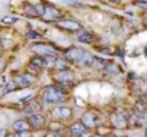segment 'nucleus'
Here are the masks:
<instances>
[{"label": "nucleus", "instance_id": "21", "mask_svg": "<svg viewBox=\"0 0 147 137\" xmlns=\"http://www.w3.org/2000/svg\"><path fill=\"white\" fill-rule=\"evenodd\" d=\"M15 22H18V18H16V16H5V18H3V23H6V25L15 23Z\"/></svg>", "mask_w": 147, "mask_h": 137}, {"label": "nucleus", "instance_id": "16", "mask_svg": "<svg viewBox=\"0 0 147 137\" xmlns=\"http://www.w3.org/2000/svg\"><path fill=\"white\" fill-rule=\"evenodd\" d=\"M55 115H58L61 118H68L71 115V110L68 107H61V108H58V111L55 110Z\"/></svg>", "mask_w": 147, "mask_h": 137}, {"label": "nucleus", "instance_id": "32", "mask_svg": "<svg viewBox=\"0 0 147 137\" xmlns=\"http://www.w3.org/2000/svg\"><path fill=\"white\" fill-rule=\"evenodd\" d=\"M0 38H2V33H0Z\"/></svg>", "mask_w": 147, "mask_h": 137}, {"label": "nucleus", "instance_id": "4", "mask_svg": "<svg viewBox=\"0 0 147 137\" xmlns=\"http://www.w3.org/2000/svg\"><path fill=\"white\" fill-rule=\"evenodd\" d=\"M58 26L61 29H65V30H69V32H74V30H80L81 25L75 20H71V19H65V20H59L58 22Z\"/></svg>", "mask_w": 147, "mask_h": 137}, {"label": "nucleus", "instance_id": "2", "mask_svg": "<svg viewBox=\"0 0 147 137\" xmlns=\"http://www.w3.org/2000/svg\"><path fill=\"white\" fill-rule=\"evenodd\" d=\"M42 98L48 104H59L66 98V92L59 87H48L42 91Z\"/></svg>", "mask_w": 147, "mask_h": 137}, {"label": "nucleus", "instance_id": "8", "mask_svg": "<svg viewBox=\"0 0 147 137\" xmlns=\"http://www.w3.org/2000/svg\"><path fill=\"white\" fill-rule=\"evenodd\" d=\"M81 123H82L84 127L87 128V127H95V126L98 124V120H97V117H95L94 113H85V114L82 115V121H81Z\"/></svg>", "mask_w": 147, "mask_h": 137}, {"label": "nucleus", "instance_id": "13", "mask_svg": "<svg viewBox=\"0 0 147 137\" xmlns=\"http://www.w3.org/2000/svg\"><path fill=\"white\" fill-rule=\"evenodd\" d=\"M113 123H114L117 127L123 128V127L127 126V118H125L124 114H115V115H113Z\"/></svg>", "mask_w": 147, "mask_h": 137}, {"label": "nucleus", "instance_id": "24", "mask_svg": "<svg viewBox=\"0 0 147 137\" xmlns=\"http://www.w3.org/2000/svg\"><path fill=\"white\" fill-rule=\"evenodd\" d=\"M46 137H61V134H58L56 131H52V133H49Z\"/></svg>", "mask_w": 147, "mask_h": 137}, {"label": "nucleus", "instance_id": "26", "mask_svg": "<svg viewBox=\"0 0 147 137\" xmlns=\"http://www.w3.org/2000/svg\"><path fill=\"white\" fill-rule=\"evenodd\" d=\"M6 136H7L6 130H0V137H6Z\"/></svg>", "mask_w": 147, "mask_h": 137}, {"label": "nucleus", "instance_id": "6", "mask_svg": "<svg viewBox=\"0 0 147 137\" xmlns=\"http://www.w3.org/2000/svg\"><path fill=\"white\" fill-rule=\"evenodd\" d=\"M61 16H62L61 12L58 9H55V7H45V12L42 15V18L45 20H58Z\"/></svg>", "mask_w": 147, "mask_h": 137}, {"label": "nucleus", "instance_id": "25", "mask_svg": "<svg viewBox=\"0 0 147 137\" xmlns=\"http://www.w3.org/2000/svg\"><path fill=\"white\" fill-rule=\"evenodd\" d=\"M137 5H138L140 7H146V9H147V2H137Z\"/></svg>", "mask_w": 147, "mask_h": 137}, {"label": "nucleus", "instance_id": "3", "mask_svg": "<svg viewBox=\"0 0 147 137\" xmlns=\"http://www.w3.org/2000/svg\"><path fill=\"white\" fill-rule=\"evenodd\" d=\"M32 51L38 53V56L42 58H55L56 51L51 45H43V43H35L32 45Z\"/></svg>", "mask_w": 147, "mask_h": 137}, {"label": "nucleus", "instance_id": "31", "mask_svg": "<svg viewBox=\"0 0 147 137\" xmlns=\"http://www.w3.org/2000/svg\"><path fill=\"white\" fill-rule=\"evenodd\" d=\"M94 137H101V136H94Z\"/></svg>", "mask_w": 147, "mask_h": 137}, {"label": "nucleus", "instance_id": "19", "mask_svg": "<svg viewBox=\"0 0 147 137\" xmlns=\"http://www.w3.org/2000/svg\"><path fill=\"white\" fill-rule=\"evenodd\" d=\"M55 68H58V70H62L65 71V68H66V61H62V59H56V62L53 63Z\"/></svg>", "mask_w": 147, "mask_h": 137}, {"label": "nucleus", "instance_id": "30", "mask_svg": "<svg viewBox=\"0 0 147 137\" xmlns=\"http://www.w3.org/2000/svg\"><path fill=\"white\" fill-rule=\"evenodd\" d=\"M82 137H90V136H88V134H84V136H82Z\"/></svg>", "mask_w": 147, "mask_h": 137}, {"label": "nucleus", "instance_id": "22", "mask_svg": "<svg viewBox=\"0 0 147 137\" xmlns=\"http://www.w3.org/2000/svg\"><path fill=\"white\" fill-rule=\"evenodd\" d=\"M29 39H40V36L36 33V32H28V35H26Z\"/></svg>", "mask_w": 147, "mask_h": 137}, {"label": "nucleus", "instance_id": "27", "mask_svg": "<svg viewBox=\"0 0 147 137\" xmlns=\"http://www.w3.org/2000/svg\"><path fill=\"white\" fill-rule=\"evenodd\" d=\"M3 95H5V90H3L2 85H0V98H3Z\"/></svg>", "mask_w": 147, "mask_h": 137}, {"label": "nucleus", "instance_id": "20", "mask_svg": "<svg viewBox=\"0 0 147 137\" xmlns=\"http://www.w3.org/2000/svg\"><path fill=\"white\" fill-rule=\"evenodd\" d=\"M105 72H107L108 75H114V74L117 72V66L113 65V63H110L108 66H105Z\"/></svg>", "mask_w": 147, "mask_h": 137}, {"label": "nucleus", "instance_id": "17", "mask_svg": "<svg viewBox=\"0 0 147 137\" xmlns=\"http://www.w3.org/2000/svg\"><path fill=\"white\" fill-rule=\"evenodd\" d=\"M95 70H102V68H105V61L101 59V58H92V63H91Z\"/></svg>", "mask_w": 147, "mask_h": 137}, {"label": "nucleus", "instance_id": "28", "mask_svg": "<svg viewBox=\"0 0 147 137\" xmlns=\"http://www.w3.org/2000/svg\"><path fill=\"white\" fill-rule=\"evenodd\" d=\"M52 128H61V124H58V123H52Z\"/></svg>", "mask_w": 147, "mask_h": 137}, {"label": "nucleus", "instance_id": "9", "mask_svg": "<svg viewBox=\"0 0 147 137\" xmlns=\"http://www.w3.org/2000/svg\"><path fill=\"white\" fill-rule=\"evenodd\" d=\"M55 80L58 81V82H61V84H68V82H71L72 80H74V74L71 72V71H61L59 74H56L55 75Z\"/></svg>", "mask_w": 147, "mask_h": 137}, {"label": "nucleus", "instance_id": "5", "mask_svg": "<svg viewBox=\"0 0 147 137\" xmlns=\"http://www.w3.org/2000/svg\"><path fill=\"white\" fill-rule=\"evenodd\" d=\"M29 126L30 127H33V128H42L43 126H45V123H46V118L42 115V114H33V115H30L29 117Z\"/></svg>", "mask_w": 147, "mask_h": 137}, {"label": "nucleus", "instance_id": "7", "mask_svg": "<svg viewBox=\"0 0 147 137\" xmlns=\"http://www.w3.org/2000/svg\"><path fill=\"white\" fill-rule=\"evenodd\" d=\"M69 131L74 137H82L84 134H87V128L84 127L82 123H74L71 127H69Z\"/></svg>", "mask_w": 147, "mask_h": 137}, {"label": "nucleus", "instance_id": "14", "mask_svg": "<svg viewBox=\"0 0 147 137\" xmlns=\"http://www.w3.org/2000/svg\"><path fill=\"white\" fill-rule=\"evenodd\" d=\"M78 40L82 43H91L92 42V33L87 32V30H81L78 33Z\"/></svg>", "mask_w": 147, "mask_h": 137}, {"label": "nucleus", "instance_id": "10", "mask_svg": "<svg viewBox=\"0 0 147 137\" xmlns=\"http://www.w3.org/2000/svg\"><path fill=\"white\" fill-rule=\"evenodd\" d=\"M12 81L16 84V87H18V88H19V87L26 88V87H29V85H30L32 78H29V77H26V75H16Z\"/></svg>", "mask_w": 147, "mask_h": 137}, {"label": "nucleus", "instance_id": "33", "mask_svg": "<svg viewBox=\"0 0 147 137\" xmlns=\"http://www.w3.org/2000/svg\"><path fill=\"white\" fill-rule=\"evenodd\" d=\"M146 136H147V131H146Z\"/></svg>", "mask_w": 147, "mask_h": 137}, {"label": "nucleus", "instance_id": "11", "mask_svg": "<svg viewBox=\"0 0 147 137\" xmlns=\"http://www.w3.org/2000/svg\"><path fill=\"white\" fill-rule=\"evenodd\" d=\"M40 110H42V107H40V104H39L38 101H30V103L26 104V107L23 108V111L28 113V114H30V115L38 114V111H40Z\"/></svg>", "mask_w": 147, "mask_h": 137}, {"label": "nucleus", "instance_id": "29", "mask_svg": "<svg viewBox=\"0 0 147 137\" xmlns=\"http://www.w3.org/2000/svg\"><path fill=\"white\" fill-rule=\"evenodd\" d=\"M6 137H13V134H7V136H6Z\"/></svg>", "mask_w": 147, "mask_h": 137}, {"label": "nucleus", "instance_id": "23", "mask_svg": "<svg viewBox=\"0 0 147 137\" xmlns=\"http://www.w3.org/2000/svg\"><path fill=\"white\" fill-rule=\"evenodd\" d=\"M13 137H29V131H18L13 134Z\"/></svg>", "mask_w": 147, "mask_h": 137}, {"label": "nucleus", "instance_id": "12", "mask_svg": "<svg viewBox=\"0 0 147 137\" xmlns=\"http://www.w3.org/2000/svg\"><path fill=\"white\" fill-rule=\"evenodd\" d=\"M30 63L36 68V70H42V68H46L48 66L46 58H42V56H33L30 59Z\"/></svg>", "mask_w": 147, "mask_h": 137}, {"label": "nucleus", "instance_id": "15", "mask_svg": "<svg viewBox=\"0 0 147 137\" xmlns=\"http://www.w3.org/2000/svg\"><path fill=\"white\" fill-rule=\"evenodd\" d=\"M13 127H15V130H18V131H28L29 130V123L26 121V120H19V121H16L15 124H13Z\"/></svg>", "mask_w": 147, "mask_h": 137}, {"label": "nucleus", "instance_id": "18", "mask_svg": "<svg viewBox=\"0 0 147 137\" xmlns=\"http://www.w3.org/2000/svg\"><path fill=\"white\" fill-rule=\"evenodd\" d=\"M3 87V90H5V94H7V92H12V91H15L18 87H16V84L13 82V81H9V82H6L5 85H2Z\"/></svg>", "mask_w": 147, "mask_h": 137}, {"label": "nucleus", "instance_id": "1", "mask_svg": "<svg viewBox=\"0 0 147 137\" xmlns=\"http://www.w3.org/2000/svg\"><path fill=\"white\" fill-rule=\"evenodd\" d=\"M92 55L78 49V48H69L66 51V61H71L74 63H78V65H91L92 63Z\"/></svg>", "mask_w": 147, "mask_h": 137}]
</instances>
